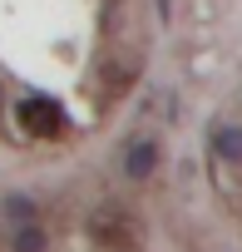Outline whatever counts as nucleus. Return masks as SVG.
<instances>
[{"instance_id": "f257e3e1", "label": "nucleus", "mask_w": 242, "mask_h": 252, "mask_svg": "<svg viewBox=\"0 0 242 252\" xmlns=\"http://www.w3.org/2000/svg\"><path fill=\"white\" fill-rule=\"evenodd\" d=\"M20 124H25V134H35V139H55L64 119H60V109L50 99H25L20 104Z\"/></svg>"}, {"instance_id": "f03ea898", "label": "nucleus", "mask_w": 242, "mask_h": 252, "mask_svg": "<svg viewBox=\"0 0 242 252\" xmlns=\"http://www.w3.org/2000/svg\"><path fill=\"white\" fill-rule=\"evenodd\" d=\"M153 168H158V144H153V139H134V144L124 149V173H129L134 183H149Z\"/></svg>"}, {"instance_id": "7ed1b4c3", "label": "nucleus", "mask_w": 242, "mask_h": 252, "mask_svg": "<svg viewBox=\"0 0 242 252\" xmlns=\"http://www.w3.org/2000/svg\"><path fill=\"white\" fill-rule=\"evenodd\" d=\"M50 247V232L40 222H20L15 227V252H45Z\"/></svg>"}, {"instance_id": "20e7f679", "label": "nucleus", "mask_w": 242, "mask_h": 252, "mask_svg": "<svg viewBox=\"0 0 242 252\" xmlns=\"http://www.w3.org/2000/svg\"><path fill=\"white\" fill-rule=\"evenodd\" d=\"M212 144H217V154H222V158L242 163V129H232V124H222V129L212 134Z\"/></svg>"}, {"instance_id": "39448f33", "label": "nucleus", "mask_w": 242, "mask_h": 252, "mask_svg": "<svg viewBox=\"0 0 242 252\" xmlns=\"http://www.w3.org/2000/svg\"><path fill=\"white\" fill-rule=\"evenodd\" d=\"M0 213L10 218V227H20V222H35V203H30V198H20V193L0 203Z\"/></svg>"}]
</instances>
